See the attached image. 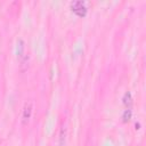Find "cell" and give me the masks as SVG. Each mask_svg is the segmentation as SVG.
Listing matches in <instances>:
<instances>
[{"instance_id": "cell-2", "label": "cell", "mask_w": 146, "mask_h": 146, "mask_svg": "<svg viewBox=\"0 0 146 146\" xmlns=\"http://www.w3.org/2000/svg\"><path fill=\"white\" fill-rule=\"evenodd\" d=\"M32 111H33V103L32 100H27L25 104H24V108H23V123L26 124L30 119H31V115H32Z\"/></svg>"}, {"instance_id": "cell-1", "label": "cell", "mask_w": 146, "mask_h": 146, "mask_svg": "<svg viewBox=\"0 0 146 146\" xmlns=\"http://www.w3.org/2000/svg\"><path fill=\"white\" fill-rule=\"evenodd\" d=\"M71 8H72L73 13L80 17H83L87 14V8L84 6V2H82V1H73L71 3Z\"/></svg>"}, {"instance_id": "cell-4", "label": "cell", "mask_w": 146, "mask_h": 146, "mask_svg": "<svg viewBox=\"0 0 146 146\" xmlns=\"http://www.w3.org/2000/svg\"><path fill=\"white\" fill-rule=\"evenodd\" d=\"M132 103V98H131V94L130 92H125L123 96V104L125 106H130Z\"/></svg>"}, {"instance_id": "cell-5", "label": "cell", "mask_w": 146, "mask_h": 146, "mask_svg": "<svg viewBox=\"0 0 146 146\" xmlns=\"http://www.w3.org/2000/svg\"><path fill=\"white\" fill-rule=\"evenodd\" d=\"M122 119H123V121L124 122H127V121H129L130 119H131V110H125L124 111V113H123V116H122Z\"/></svg>"}, {"instance_id": "cell-3", "label": "cell", "mask_w": 146, "mask_h": 146, "mask_svg": "<svg viewBox=\"0 0 146 146\" xmlns=\"http://www.w3.org/2000/svg\"><path fill=\"white\" fill-rule=\"evenodd\" d=\"M16 51H17V57L23 62V59H24V51H25V43H24V41L22 39H19L17 41Z\"/></svg>"}]
</instances>
